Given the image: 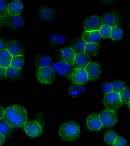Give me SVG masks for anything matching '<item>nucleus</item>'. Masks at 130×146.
Here are the masks:
<instances>
[{
	"label": "nucleus",
	"instance_id": "31",
	"mask_svg": "<svg viewBox=\"0 0 130 146\" xmlns=\"http://www.w3.org/2000/svg\"><path fill=\"white\" fill-rule=\"evenodd\" d=\"M112 84L113 92L119 93L124 89L126 87V84L121 80H115Z\"/></svg>",
	"mask_w": 130,
	"mask_h": 146
},
{
	"label": "nucleus",
	"instance_id": "27",
	"mask_svg": "<svg viewBox=\"0 0 130 146\" xmlns=\"http://www.w3.org/2000/svg\"><path fill=\"white\" fill-rule=\"evenodd\" d=\"M123 36V31L119 27H114L111 28L110 38L113 40H119Z\"/></svg>",
	"mask_w": 130,
	"mask_h": 146
},
{
	"label": "nucleus",
	"instance_id": "33",
	"mask_svg": "<svg viewBox=\"0 0 130 146\" xmlns=\"http://www.w3.org/2000/svg\"><path fill=\"white\" fill-rule=\"evenodd\" d=\"M111 28H112L111 27L108 26L103 25V26L99 30V33L101 37L105 38H110Z\"/></svg>",
	"mask_w": 130,
	"mask_h": 146
},
{
	"label": "nucleus",
	"instance_id": "5",
	"mask_svg": "<svg viewBox=\"0 0 130 146\" xmlns=\"http://www.w3.org/2000/svg\"><path fill=\"white\" fill-rule=\"evenodd\" d=\"M103 25L101 17L98 16L91 15L85 19L84 29L86 31H99Z\"/></svg>",
	"mask_w": 130,
	"mask_h": 146
},
{
	"label": "nucleus",
	"instance_id": "34",
	"mask_svg": "<svg viewBox=\"0 0 130 146\" xmlns=\"http://www.w3.org/2000/svg\"><path fill=\"white\" fill-rule=\"evenodd\" d=\"M8 3L6 1L0 0V17H5L8 15Z\"/></svg>",
	"mask_w": 130,
	"mask_h": 146
},
{
	"label": "nucleus",
	"instance_id": "24",
	"mask_svg": "<svg viewBox=\"0 0 130 146\" xmlns=\"http://www.w3.org/2000/svg\"><path fill=\"white\" fill-rule=\"evenodd\" d=\"M22 69L10 66L6 68L7 78L11 80H15L20 77Z\"/></svg>",
	"mask_w": 130,
	"mask_h": 146
},
{
	"label": "nucleus",
	"instance_id": "6",
	"mask_svg": "<svg viewBox=\"0 0 130 146\" xmlns=\"http://www.w3.org/2000/svg\"><path fill=\"white\" fill-rule=\"evenodd\" d=\"M104 25H106L111 28L119 27L121 22V15L117 11H111L105 14L101 17Z\"/></svg>",
	"mask_w": 130,
	"mask_h": 146
},
{
	"label": "nucleus",
	"instance_id": "35",
	"mask_svg": "<svg viewBox=\"0 0 130 146\" xmlns=\"http://www.w3.org/2000/svg\"><path fill=\"white\" fill-rule=\"evenodd\" d=\"M112 146H127V141L124 137L118 136L112 144Z\"/></svg>",
	"mask_w": 130,
	"mask_h": 146
},
{
	"label": "nucleus",
	"instance_id": "37",
	"mask_svg": "<svg viewBox=\"0 0 130 146\" xmlns=\"http://www.w3.org/2000/svg\"><path fill=\"white\" fill-rule=\"evenodd\" d=\"M8 42L4 38H0V50L5 49L7 47Z\"/></svg>",
	"mask_w": 130,
	"mask_h": 146
},
{
	"label": "nucleus",
	"instance_id": "18",
	"mask_svg": "<svg viewBox=\"0 0 130 146\" xmlns=\"http://www.w3.org/2000/svg\"><path fill=\"white\" fill-rule=\"evenodd\" d=\"M89 62L90 58L85 54H76L72 66L73 68L84 69Z\"/></svg>",
	"mask_w": 130,
	"mask_h": 146
},
{
	"label": "nucleus",
	"instance_id": "14",
	"mask_svg": "<svg viewBox=\"0 0 130 146\" xmlns=\"http://www.w3.org/2000/svg\"><path fill=\"white\" fill-rule=\"evenodd\" d=\"M87 125L89 131H99L103 127L98 114H93L89 116L87 120Z\"/></svg>",
	"mask_w": 130,
	"mask_h": 146
},
{
	"label": "nucleus",
	"instance_id": "39",
	"mask_svg": "<svg viewBox=\"0 0 130 146\" xmlns=\"http://www.w3.org/2000/svg\"><path fill=\"white\" fill-rule=\"evenodd\" d=\"M4 27H5V17H0V29L3 28Z\"/></svg>",
	"mask_w": 130,
	"mask_h": 146
},
{
	"label": "nucleus",
	"instance_id": "36",
	"mask_svg": "<svg viewBox=\"0 0 130 146\" xmlns=\"http://www.w3.org/2000/svg\"><path fill=\"white\" fill-rule=\"evenodd\" d=\"M102 89L105 94L113 92L112 84L110 82H105L102 85Z\"/></svg>",
	"mask_w": 130,
	"mask_h": 146
},
{
	"label": "nucleus",
	"instance_id": "15",
	"mask_svg": "<svg viewBox=\"0 0 130 146\" xmlns=\"http://www.w3.org/2000/svg\"><path fill=\"white\" fill-rule=\"evenodd\" d=\"M75 55V53L71 47L65 48L60 52V61L67 63L72 66Z\"/></svg>",
	"mask_w": 130,
	"mask_h": 146
},
{
	"label": "nucleus",
	"instance_id": "26",
	"mask_svg": "<svg viewBox=\"0 0 130 146\" xmlns=\"http://www.w3.org/2000/svg\"><path fill=\"white\" fill-rule=\"evenodd\" d=\"M120 99L122 104H128L129 106L130 99V90L129 88L126 87L119 93Z\"/></svg>",
	"mask_w": 130,
	"mask_h": 146
},
{
	"label": "nucleus",
	"instance_id": "11",
	"mask_svg": "<svg viewBox=\"0 0 130 146\" xmlns=\"http://www.w3.org/2000/svg\"><path fill=\"white\" fill-rule=\"evenodd\" d=\"M87 73L89 81H93L99 78L101 73V68L98 63L89 62L84 68Z\"/></svg>",
	"mask_w": 130,
	"mask_h": 146
},
{
	"label": "nucleus",
	"instance_id": "8",
	"mask_svg": "<svg viewBox=\"0 0 130 146\" xmlns=\"http://www.w3.org/2000/svg\"><path fill=\"white\" fill-rule=\"evenodd\" d=\"M24 131L26 134L31 137H36L41 134L42 127L37 121L27 122L23 126Z\"/></svg>",
	"mask_w": 130,
	"mask_h": 146
},
{
	"label": "nucleus",
	"instance_id": "3",
	"mask_svg": "<svg viewBox=\"0 0 130 146\" xmlns=\"http://www.w3.org/2000/svg\"><path fill=\"white\" fill-rule=\"evenodd\" d=\"M37 78L41 84H51L55 78V71L52 67L48 66L39 68L37 70Z\"/></svg>",
	"mask_w": 130,
	"mask_h": 146
},
{
	"label": "nucleus",
	"instance_id": "13",
	"mask_svg": "<svg viewBox=\"0 0 130 146\" xmlns=\"http://www.w3.org/2000/svg\"><path fill=\"white\" fill-rule=\"evenodd\" d=\"M6 49L12 56L23 55L24 47L22 43L17 40H11L8 42Z\"/></svg>",
	"mask_w": 130,
	"mask_h": 146
},
{
	"label": "nucleus",
	"instance_id": "17",
	"mask_svg": "<svg viewBox=\"0 0 130 146\" xmlns=\"http://www.w3.org/2000/svg\"><path fill=\"white\" fill-rule=\"evenodd\" d=\"M101 38L99 31H85L82 36V39L86 43H98Z\"/></svg>",
	"mask_w": 130,
	"mask_h": 146
},
{
	"label": "nucleus",
	"instance_id": "40",
	"mask_svg": "<svg viewBox=\"0 0 130 146\" xmlns=\"http://www.w3.org/2000/svg\"><path fill=\"white\" fill-rule=\"evenodd\" d=\"M5 141V137L3 135L0 134V146L3 145Z\"/></svg>",
	"mask_w": 130,
	"mask_h": 146
},
{
	"label": "nucleus",
	"instance_id": "29",
	"mask_svg": "<svg viewBox=\"0 0 130 146\" xmlns=\"http://www.w3.org/2000/svg\"><path fill=\"white\" fill-rule=\"evenodd\" d=\"M69 93L73 97L78 98L83 94V88L80 86L72 85L69 88Z\"/></svg>",
	"mask_w": 130,
	"mask_h": 146
},
{
	"label": "nucleus",
	"instance_id": "20",
	"mask_svg": "<svg viewBox=\"0 0 130 146\" xmlns=\"http://www.w3.org/2000/svg\"><path fill=\"white\" fill-rule=\"evenodd\" d=\"M100 49V48L98 43H86L84 54L89 58L94 56L99 53Z\"/></svg>",
	"mask_w": 130,
	"mask_h": 146
},
{
	"label": "nucleus",
	"instance_id": "16",
	"mask_svg": "<svg viewBox=\"0 0 130 146\" xmlns=\"http://www.w3.org/2000/svg\"><path fill=\"white\" fill-rule=\"evenodd\" d=\"M23 10V5L21 1L15 0L11 1L8 5V14L11 16L21 15Z\"/></svg>",
	"mask_w": 130,
	"mask_h": 146
},
{
	"label": "nucleus",
	"instance_id": "9",
	"mask_svg": "<svg viewBox=\"0 0 130 146\" xmlns=\"http://www.w3.org/2000/svg\"><path fill=\"white\" fill-rule=\"evenodd\" d=\"M52 67L60 75L71 80V74L74 69L73 66L67 63L58 61L54 63L52 65Z\"/></svg>",
	"mask_w": 130,
	"mask_h": 146
},
{
	"label": "nucleus",
	"instance_id": "19",
	"mask_svg": "<svg viewBox=\"0 0 130 146\" xmlns=\"http://www.w3.org/2000/svg\"><path fill=\"white\" fill-rule=\"evenodd\" d=\"M13 56L5 49L0 50V67L7 68L10 66Z\"/></svg>",
	"mask_w": 130,
	"mask_h": 146
},
{
	"label": "nucleus",
	"instance_id": "32",
	"mask_svg": "<svg viewBox=\"0 0 130 146\" xmlns=\"http://www.w3.org/2000/svg\"><path fill=\"white\" fill-rule=\"evenodd\" d=\"M49 38L51 42L55 44H58V45L63 44L66 41L65 38L64 37L58 34H52L49 37Z\"/></svg>",
	"mask_w": 130,
	"mask_h": 146
},
{
	"label": "nucleus",
	"instance_id": "30",
	"mask_svg": "<svg viewBox=\"0 0 130 146\" xmlns=\"http://www.w3.org/2000/svg\"><path fill=\"white\" fill-rule=\"evenodd\" d=\"M118 137L117 134L113 131H107L104 135V140L109 145H112L116 139Z\"/></svg>",
	"mask_w": 130,
	"mask_h": 146
},
{
	"label": "nucleus",
	"instance_id": "1",
	"mask_svg": "<svg viewBox=\"0 0 130 146\" xmlns=\"http://www.w3.org/2000/svg\"><path fill=\"white\" fill-rule=\"evenodd\" d=\"M27 111L20 105L15 104L5 110L3 119L14 128L23 127L27 121Z\"/></svg>",
	"mask_w": 130,
	"mask_h": 146
},
{
	"label": "nucleus",
	"instance_id": "4",
	"mask_svg": "<svg viewBox=\"0 0 130 146\" xmlns=\"http://www.w3.org/2000/svg\"><path fill=\"white\" fill-rule=\"evenodd\" d=\"M103 102L107 110L113 111L119 110L122 106L119 93L113 92L105 94Z\"/></svg>",
	"mask_w": 130,
	"mask_h": 146
},
{
	"label": "nucleus",
	"instance_id": "38",
	"mask_svg": "<svg viewBox=\"0 0 130 146\" xmlns=\"http://www.w3.org/2000/svg\"><path fill=\"white\" fill-rule=\"evenodd\" d=\"M7 78L6 68L0 67V80H3Z\"/></svg>",
	"mask_w": 130,
	"mask_h": 146
},
{
	"label": "nucleus",
	"instance_id": "10",
	"mask_svg": "<svg viewBox=\"0 0 130 146\" xmlns=\"http://www.w3.org/2000/svg\"><path fill=\"white\" fill-rule=\"evenodd\" d=\"M71 80L75 85H83L89 80L87 73L83 68H74L71 74Z\"/></svg>",
	"mask_w": 130,
	"mask_h": 146
},
{
	"label": "nucleus",
	"instance_id": "23",
	"mask_svg": "<svg viewBox=\"0 0 130 146\" xmlns=\"http://www.w3.org/2000/svg\"><path fill=\"white\" fill-rule=\"evenodd\" d=\"M51 64V58L47 55H39L37 57L35 61L36 68H41L50 66Z\"/></svg>",
	"mask_w": 130,
	"mask_h": 146
},
{
	"label": "nucleus",
	"instance_id": "7",
	"mask_svg": "<svg viewBox=\"0 0 130 146\" xmlns=\"http://www.w3.org/2000/svg\"><path fill=\"white\" fill-rule=\"evenodd\" d=\"M99 117L103 127H111L118 122V117L115 111L106 110L99 114Z\"/></svg>",
	"mask_w": 130,
	"mask_h": 146
},
{
	"label": "nucleus",
	"instance_id": "28",
	"mask_svg": "<svg viewBox=\"0 0 130 146\" xmlns=\"http://www.w3.org/2000/svg\"><path fill=\"white\" fill-rule=\"evenodd\" d=\"M25 64V59L23 55H19L13 56L11 65V66L15 67L16 68L21 69L23 67Z\"/></svg>",
	"mask_w": 130,
	"mask_h": 146
},
{
	"label": "nucleus",
	"instance_id": "25",
	"mask_svg": "<svg viewBox=\"0 0 130 146\" xmlns=\"http://www.w3.org/2000/svg\"><path fill=\"white\" fill-rule=\"evenodd\" d=\"M86 43L81 38L77 40L73 43L72 46L71 47L75 53V54H84V49Z\"/></svg>",
	"mask_w": 130,
	"mask_h": 146
},
{
	"label": "nucleus",
	"instance_id": "22",
	"mask_svg": "<svg viewBox=\"0 0 130 146\" xmlns=\"http://www.w3.org/2000/svg\"><path fill=\"white\" fill-rule=\"evenodd\" d=\"M14 128L9 125L3 119L0 120V134L6 137H9L14 132Z\"/></svg>",
	"mask_w": 130,
	"mask_h": 146
},
{
	"label": "nucleus",
	"instance_id": "12",
	"mask_svg": "<svg viewBox=\"0 0 130 146\" xmlns=\"http://www.w3.org/2000/svg\"><path fill=\"white\" fill-rule=\"evenodd\" d=\"M5 27L11 29H18L23 26L24 20L21 15L17 16L8 15L5 17Z\"/></svg>",
	"mask_w": 130,
	"mask_h": 146
},
{
	"label": "nucleus",
	"instance_id": "2",
	"mask_svg": "<svg viewBox=\"0 0 130 146\" xmlns=\"http://www.w3.org/2000/svg\"><path fill=\"white\" fill-rule=\"evenodd\" d=\"M81 133L79 125L75 122L69 121L63 123L59 130L61 139L66 142H73L76 141Z\"/></svg>",
	"mask_w": 130,
	"mask_h": 146
},
{
	"label": "nucleus",
	"instance_id": "41",
	"mask_svg": "<svg viewBox=\"0 0 130 146\" xmlns=\"http://www.w3.org/2000/svg\"><path fill=\"white\" fill-rule=\"evenodd\" d=\"M4 111H5L4 109L1 106H0V120L3 119V114H4Z\"/></svg>",
	"mask_w": 130,
	"mask_h": 146
},
{
	"label": "nucleus",
	"instance_id": "21",
	"mask_svg": "<svg viewBox=\"0 0 130 146\" xmlns=\"http://www.w3.org/2000/svg\"><path fill=\"white\" fill-rule=\"evenodd\" d=\"M39 16L43 21H49L54 19L55 12L51 7H45L39 11Z\"/></svg>",
	"mask_w": 130,
	"mask_h": 146
}]
</instances>
